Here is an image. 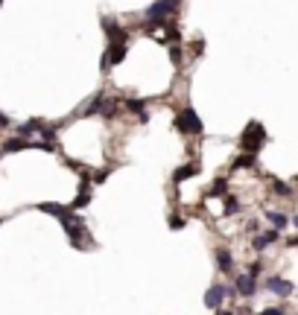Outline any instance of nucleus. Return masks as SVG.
<instances>
[{
	"label": "nucleus",
	"instance_id": "obj_12",
	"mask_svg": "<svg viewBox=\"0 0 298 315\" xmlns=\"http://www.w3.org/2000/svg\"><path fill=\"white\" fill-rule=\"evenodd\" d=\"M123 56H126V47H123V44L111 47V50H108V58H106V67H108V64H120Z\"/></svg>",
	"mask_w": 298,
	"mask_h": 315
},
{
	"label": "nucleus",
	"instance_id": "obj_9",
	"mask_svg": "<svg viewBox=\"0 0 298 315\" xmlns=\"http://www.w3.org/2000/svg\"><path fill=\"white\" fill-rule=\"evenodd\" d=\"M38 210H41V213H50V216H59V219L68 213V207H64V204H56V201H41Z\"/></svg>",
	"mask_w": 298,
	"mask_h": 315
},
{
	"label": "nucleus",
	"instance_id": "obj_6",
	"mask_svg": "<svg viewBox=\"0 0 298 315\" xmlns=\"http://www.w3.org/2000/svg\"><path fill=\"white\" fill-rule=\"evenodd\" d=\"M234 289H237L243 298H251V295L257 292V277H251V274H240L237 283H234Z\"/></svg>",
	"mask_w": 298,
	"mask_h": 315
},
{
	"label": "nucleus",
	"instance_id": "obj_21",
	"mask_svg": "<svg viewBox=\"0 0 298 315\" xmlns=\"http://www.w3.org/2000/svg\"><path fill=\"white\" fill-rule=\"evenodd\" d=\"M181 225H184V222H181V216H170V228H176V231H179Z\"/></svg>",
	"mask_w": 298,
	"mask_h": 315
},
{
	"label": "nucleus",
	"instance_id": "obj_18",
	"mask_svg": "<svg viewBox=\"0 0 298 315\" xmlns=\"http://www.w3.org/2000/svg\"><path fill=\"white\" fill-rule=\"evenodd\" d=\"M240 204H237V198L234 196H225V213H237Z\"/></svg>",
	"mask_w": 298,
	"mask_h": 315
},
{
	"label": "nucleus",
	"instance_id": "obj_10",
	"mask_svg": "<svg viewBox=\"0 0 298 315\" xmlns=\"http://www.w3.org/2000/svg\"><path fill=\"white\" fill-rule=\"evenodd\" d=\"M275 239H278V231H266V233H260V236H254V242L251 245H254L257 251H263V248H269Z\"/></svg>",
	"mask_w": 298,
	"mask_h": 315
},
{
	"label": "nucleus",
	"instance_id": "obj_23",
	"mask_svg": "<svg viewBox=\"0 0 298 315\" xmlns=\"http://www.w3.org/2000/svg\"><path fill=\"white\" fill-rule=\"evenodd\" d=\"M286 245H289V248H298V236H292V239H289Z\"/></svg>",
	"mask_w": 298,
	"mask_h": 315
},
{
	"label": "nucleus",
	"instance_id": "obj_5",
	"mask_svg": "<svg viewBox=\"0 0 298 315\" xmlns=\"http://www.w3.org/2000/svg\"><path fill=\"white\" fill-rule=\"evenodd\" d=\"M225 295H234V289H228V286H211L208 295H205V303H208L211 309H216L219 303L225 301Z\"/></svg>",
	"mask_w": 298,
	"mask_h": 315
},
{
	"label": "nucleus",
	"instance_id": "obj_1",
	"mask_svg": "<svg viewBox=\"0 0 298 315\" xmlns=\"http://www.w3.org/2000/svg\"><path fill=\"white\" fill-rule=\"evenodd\" d=\"M263 143H266V128L260 123H249L246 131L240 134V149L246 152V155H257Z\"/></svg>",
	"mask_w": 298,
	"mask_h": 315
},
{
	"label": "nucleus",
	"instance_id": "obj_17",
	"mask_svg": "<svg viewBox=\"0 0 298 315\" xmlns=\"http://www.w3.org/2000/svg\"><path fill=\"white\" fill-rule=\"evenodd\" d=\"M222 193H225V178H216L211 187V196H222Z\"/></svg>",
	"mask_w": 298,
	"mask_h": 315
},
{
	"label": "nucleus",
	"instance_id": "obj_16",
	"mask_svg": "<svg viewBox=\"0 0 298 315\" xmlns=\"http://www.w3.org/2000/svg\"><path fill=\"white\" fill-rule=\"evenodd\" d=\"M243 166H254V155H240L234 161V169H243Z\"/></svg>",
	"mask_w": 298,
	"mask_h": 315
},
{
	"label": "nucleus",
	"instance_id": "obj_24",
	"mask_svg": "<svg viewBox=\"0 0 298 315\" xmlns=\"http://www.w3.org/2000/svg\"><path fill=\"white\" fill-rule=\"evenodd\" d=\"M216 315H234V312H228V309H219V312H216Z\"/></svg>",
	"mask_w": 298,
	"mask_h": 315
},
{
	"label": "nucleus",
	"instance_id": "obj_20",
	"mask_svg": "<svg viewBox=\"0 0 298 315\" xmlns=\"http://www.w3.org/2000/svg\"><path fill=\"white\" fill-rule=\"evenodd\" d=\"M260 315H286V312L281 309V306H269V309H263Z\"/></svg>",
	"mask_w": 298,
	"mask_h": 315
},
{
	"label": "nucleus",
	"instance_id": "obj_25",
	"mask_svg": "<svg viewBox=\"0 0 298 315\" xmlns=\"http://www.w3.org/2000/svg\"><path fill=\"white\" fill-rule=\"evenodd\" d=\"M292 225H295V228H298V213H295V216H292Z\"/></svg>",
	"mask_w": 298,
	"mask_h": 315
},
{
	"label": "nucleus",
	"instance_id": "obj_7",
	"mask_svg": "<svg viewBox=\"0 0 298 315\" xmlns=\"http://www.w3.org/2000/svg\"><path fill=\"white\" fill-rule=\"evenodd\" d=\"M266 219H269V225H272V231H284L286 225H289V216H284V213H278V210H269L266 213Z\"/></svg>",
	"mask_w": 298,
	"mask_h": 315
},
{
	"label": "nucleus",
	"instance_id": "obj_4",
	"mask_svg": "<svg viewBox=\"0 0 298 315\" xmlns=\"http://www.w3.org/2000/svg\"><path fill=\"white\" fill-rule=\"evenodd\" d=\"M266 289H269V292H275L278 298H289L295 286H292V280H284V277H269V280H266Z\"/></svg>",
	"mask_w": 298,
	"mask_h": 315
},
{
	"label": "nucleus",
	"instance_id": "obj_13",
	"mask_svg": "<svg viewBox=\"0 0 298 315\" xmlns=\"http://www.w3.org/2000/svg\"><path fill=\"white\" fill-rule=\"evenodd\" d=\"M6 152H21V149H32V143L24 137H15V140H6V146H3Z\"/></svg>",
	"mask_w": 298,
	"mask_h": 315
},
{
	"label": "nucleus",
	"instance_id": "obj_19",
	"mask_svg": "<svg viewBox=\"0 0 298 315\" xmlns=\"http://www.w3.org/2000/svg\"><path fill=\"white\" fill-rule=\"evenodd\" d=\"M260 271H263V266H260V263H251V266H249V271H246V274H251V277H257Z\"/></svg>",
	"mask_w": 298,
	"mask_h": 315
},
{
	"label": "nucleus",
	"instance_id": "obj_2",
	"mask_svg": "<svg viewBox=\"0 0 298 315\" xmlns=\"http://www.w3.org/2000/svg\"><path fill=\"white\" fill-rule=\"evenodd\" d=\"M176 128H179L181 134H199V131H202V120H199V114H196L193 108H184V111L176 117Z\"/></svg>",
	"mask_w": 298,
	"mask_h": 315
},
{
	"label": "nucleus",
	"instance_id": "obj_22",
	"mask_svg": "<svg viewBox=\"0 0 298 315\" xmlns=\"http://www.w3.org/2000/svg\"><path fill=\"white\" fill-rule=\"evenodd\" d=\"M129 108H131V111H143V102H138V99H131V102H129Z\"/></svg>",
	"mask_w": 298,
	"mask_h": 315
},
{
	"label": "nucleus",
	"instance_id": "obj_8",
	"mask_svg": "<svg viewBox=\"0 0 298 315\" xmlns=\"http://www.w3.org/2000/svg\"><path fill=\"white\" fill-rule=\"evenodd\" d=\"M196 172H199V166H196V163H184V166H179V169H176V175H173V181H176V184H181V181H187V178H193Z\"/></svg>",
	"mask_w": 298,
	"mask_h": 315
},
{
	"label": "nucleus",
	"instance_id": "obj_26",
	"mask_svg": "<svg viewBox=\"0 0 298 315\" xmlns=\"http://www.w3.org/2000/svg\"><path fill=\"white\" fill-rule=\"evenodd\" d=\"M0 3H3V0H0Z\"/></svg>",
	"mask_w": 298,
	"mask_h": 315
},
{
	"label": "nucleus",
	"instance_id": "obj_11",
	"mask_svg": "<svg viewBox=\"0 0 298 315\" xmlns=\"http://www.w3.org/2000/svg\"><path fill=\"white\" fill-rule=\"evenodd\" d=\"M216 263H219L222 271H231V268H234V257H231V251H228V248H219V251H216Z\"/></svg>",
	"mask_w": 298,
	"mask_h": 315
},
{
	"label": "nucleus",
	"instance_id": "obj_15",
	"mask_svg": "<svg viewBox=\"0 0 298 315\" xmlns=\"http://www.w3.org/2000/svg\"><path fill=\"white\" fill-rule=\"evenodd\" d=\"M272 190L278 193V196H284V198H289V196H292V190H289V184H284V181H278V178L272 181Z\"/></svg>",
	"mask_w": 298,
	"mask_h": 315
},
{
	"label": "nucleus",
	"instance_id": "obj_14",
	"mask_svg": "<svg viewBox=\"0 0 298 315\" xmlns=\"http://www.w3.org/2000/svg\"><path fill=\"white\" fill-rule=\"evenodd\" d=\"M88 201H91V184H88V181H85V184L79 187V198H76V201H73V204H76V207H85V204H88Z\"/></svg>",
	"mask_w": 298,
	"mask_h": 315
},
{
	"label": "nucleus",
	"instance_id": "obj_3",
	"mask_svg": "<svg viewBox=\"0 0 298 315\" xmlns=\"http://www.w3.org/2000/svg\"><path fill=\"white\" fill-rule=\"evenodd\" d=\"M176 6H179V0H155V3L146 9V18H149L152 23H161L176 12Z\"/></svg>",
	"mask_w": 298,
	"mask_h": 315
}]
</instances>
